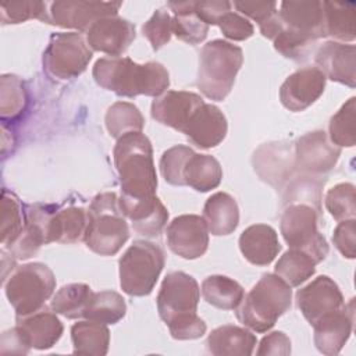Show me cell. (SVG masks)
<instances>
[{
    "label": "cell",
    "instance_id": "44dd1931",
    "mask_svg": "<svg viewBox=\"0 0 356 356\" xmlns=\"http://www.w3.org/2000/svg\"><path fill=\"white\" fill-rule=\"evenodd\" d=\"M314 61L325 78L349 88L356 85V47L337 40L324 42L316 51Z\"/></svg>",
    "mask_w": 356,
    "mask_h": 356
},
{
    "label": "cell",
    "instance_id": "ab89813d",
    "mask_svg": "<svg viewBox=\"0 0 356 356\" xmlns=\"http://www.w3.org/2000/svg\"><path fill=\"white\" fill-rule=\"evenodd\" d=\"M28 96L24 82L15 75H3L0 79V115L6 120L18 118L26 108Z\"/></svg>",
    "mask_w": 356,
    "mask_h": 356
},
{
    "label": "cell",
    "instance_id": "603a6c76",
    "mask_svg": "<svg viewBox=\"0 0 356 356\" xmlns=\"http://www.w3.org/2000/svg\"><path fill=\"white\" fill-rule=\"evenodd\" d=\"M228 124L222 111L209 103H203L189 118L182 134L200 149L220 145L227 135Z\"/></svg>",
    "mask_w": 356,
    "mask_h": 356
},
{
    "label": "cell",
    "instance_id": "52a82bcc",
    "mask_svg": "<svg viewBox=\"0 0 356 356\" xmlns=\"http://www.w3.org/2000/svg\"><path fill=\"white\" fill-rule=\"evenodd\" d=\"M163 249L149 241H135L120 257V285L129 296L149 295L164 267Z\"/></svg>",
    "mask_w": 356,
    "mask_h": 356
},
{
    "label": "cell",
    "instance_id": "d4e9b609",
    "mask_svg": "<svg viewBox=\"0 0 356 356\" xmlns=\"http://www.w3.org/2000/svg\"><path fill=\"white\" fill-rule=\"evenodd\" d=\"M243 257L256 266L270 264L281 250L277 231L267 224H253L239 236Z\"/></svg>",
    "mask_w": 356,
    "mask_h": 356
},
{
    "label": "cell",
    "instance_id": "2e32d148",
    "mask_svg": "<svg viewBox=\"0 0 356 356\" xmlns=\"http://www.w3.org/2000/svg\"><path fill=\"white\" fill-rule=\"evenodd\" d=\"M282 29L316 43L325 36L323 1H282L278 11Z\"/></svg>",
    "mask_w": 356,
    "mask_h": 356
},
{
    "label": "cell",
    "instance_id": "e0dca14e",
    "mask_svg": "<svg viewBox=\"0 0 356 356\" xmlns=\"http://www.w3.org/2000/svg\"><path fill=\"white\" fill-rule=\"evenodd\" d=\"M325 79L317 67H303L295 71L281 85L282 106L291 111H303L323 95Z\"/></svg>",
    "mask_w": 356,
    "mask_h": 356
},
{
    "label": "cell",
    "instance_id": "83f0119b",
    "mask_svg": "<svg viewBox=\"0 0 356 356\" xmlns=\"http://www.w3.org/2000/svg\"><path fill=\"white\" fill-rule=\"evenodd\" d=\"M88 225V210L70 206L54 210L47 224V241L72 243L83 239Z\"/></svg>",
    "mask_w": 356,
    "mask_h": 356
},
{
    "label": "cell",
    "instance_id": "ffe728a7",
    "mask_svg": "<svg viewBox=\"0 0 356 356\" xmlns=\"http://www.w3.org/2000/svg\"><path fill=\"white\" fill-rule=\"evenodd\" d=\"M118 206L122 214L131 220L132 228L143 236L160 235L168 220L167 207L156 195L146 197L121 195Z\"/></svg>",
    "mask_w": 356,
    "mask_h": 356
},
{
    "label": "cell",
    "instance_id": "8fae6325",
    "mask_svg": "<svg viewBox=\"0 0 356 356\" xmlns=\"http://www.w3.org/2000/svg\"><path fill=\"white\" fill-rule=\"evenodd\" d=\"M121 4L120 1H54L49 11L50 24L88 32L97 19L117 15Z\"/></svg>",
    "mask_w": 356,
    "mask_h": 356
},
{
    "label": "cell",
    "instance_id": "3957f363",
    "mask_svg": "<svg viewBox=\"0 0 356 356\" xmlns=\"http://www.w3.org/2000/svg\"><path fill=\"white\" fill-rule=\"evenodd\" d=\"M291 302V285L277 274H263L235 309L236 318L256 332H266L289 310Z\"/></svg>",
    "mask_w": 356,
    "mask_h": 356
},
{
    "label": "cell",
    "instance_id": "f546056e",
    "mask_svg": "<svg viewBox=\"0 0 356 356\" xmlns=\"http://www.w3.org/2000/svg\"><path fill=\"white\" fill-rule=\"evenodd\" d=\"M222 178V168L210 154L193 153L184 168L185 185L197 192H209L217 188Z\"/></svg>",
    "mask_w": 356,
    "mask_h": 356
},
{
    "label": "cell",
    "instance_id": "5b68a950",
    "mask_svg": "<svg viewBox=\"0 0 356 356\" xmlns=\"http://www.w3.org/2000/svg\"><path fill=\"white\" fill-rule=\"evenodd\" d=\"M128 238L129 228L120 210L117 195L104 192L95 196L88 209V225L83 235L86 246L100 256H113L120 252Z\"/></svg>",
    "mask_w": 356,
    "mask_h": 356
},
{
    "label": "cell",
    "instance_id": "ee69618b",
    "mask_svg": "<svg viewBox=\"0 0 356 356\" xmlns=\"http://www.w3.org/2000/svg\"><path fill=\"white\" fill-rule=\"evenodd\" d=\"M3 24H19L31 18L50 22L46 3L43 1H4L0 6Z\"/></svg>",
    "mask_w": 356,
    "mask_h": 356
},
{
    "label": "cell",
    "instance_id": "8d00e7d4",
    "mask_svg": "<svg viewBox=\"0 0 356 356\" xmlns=\"http://www.w3.org/2000/svg\"><path fill=\"white\" fill-rule=\"evenodd\" d=\"M145 118L139 108L128 102H117L106 113V128L108 134L120 139L131 132H142Z\"/></svg>",
    "mask_w": 356,
    "mask_h": 356
},
{
    "label": "cell",
    "instance_id": "cb8c5ba5",
    "mask_svg": "<svg viewBox=\"0 0 356 356\" xmlns=\"http://www.w3.org/2000/svg\"><path fill=\"white\" fill-rule=\"evenodd\" d=\"M253 164L261 179L280 186L295 168L293 149L286 142L266 143L254 153Z\"/></svg>",
    "mask_w": 356,
    "mask_h": 356
},
{
    "label": "cell",
    "instance_id": "277c9868",
    "mask_svg": "<svg viewBox=\"0 0 356 356\" xmlns=\"http://www.w3.org/2000/svg\"><path fill=\"white\" fill-rule=\"evenodd\" d=\"M243 63L242 49L222 39L206 43L199 56L196 85L211 100H224Z\"/></svg>",
    "mask_w": 356,
    "mask_h": 356
},
{
    "label": "cell",
    "instance_id": "d590c367",
    "mask_svg": "<svg viewBox=\"0 0 356 356\" xmlns=\"http://www.w3.org/2000/svg\"><path fill=\"white\" fill-rule=\"evenodd\" d=\"M125 300L118 292L102 291L93 293L83 317L102 324H115L125 316Z\"/></svg>",
    "mask_w": 356,
    "mask_h": 356
},
{
    "label": "cell",
    "instance_id": "ac0fdd59",
    "mask_svg": "<svg viewBox=\"0 0 356 356\" xmlns=\"http://www.w3.org/2000/svg\"><path fill=\"white\" fill-rule=\"evenodd\" d=\"M134 39V24L118 15L97 19L86 32V42L92 50L102 51L113 57L125 53Z\"/></svg>",
    "mask_w": 356,
    "mask_h": 356
},
{
    "label": "cell",
    "instance_id": "d6a6232c",
    "mask_svg": "<svg viewBox=\"0 0 356 356\" xmlns=\"http://www.w3.org/2000/svg\"><path fill=\"white\" fill-rule=\"evenodd\" d=\"M203 299L222 310H234L245 296L243 288L232 278L225 275H209L202 282Z\"/></svg>",
    "mask_w": 356,
    "mask_h": 356
},
{
    "label": "cell",
    "instance_id": "d6986e66",
    "mask_svg": "<svg viewBox=\"0 0 356 356\" xmlns=\"http://www.w3.org/2000/svg\"><path fill=\"white\" fill-rule=\"evenodd\" d=\"M355 321V299L339 310L320 318L314 325V345L318 352L332 356L338 355L349 339Z\"/></svg>",
    "mask_w": 356,
    "mask_h": 356
},
{
    "label": "cell",
    "instance_id": "c3c4849f",
    "mask_svg": "<svg viewBox=\"0 0 356 356\" xmlns=\"http://www.w3.org/2000/svg\"><path fill=\"white\" fill-rule=\"evenodd\" d=\"M206 323L195 313L182 318H178L168 324L170 334L174 339H196L204 335Z\"/></svg>",
    "mask_w": 356,
    "mask_h": 356
},
{
    "label": "cell",
    "instance_id": "f907efd6",
    "mask_svg": "<svg viewBox=\"0 0 356 356\" xmlns=\"http://www.w3.org/2000/svg\"><path fill=\"white\" fill-rule=\"evenodd\" d=\"M256 353L259 356H263V355L288 356L291 353V339L282 331H273L260 341V345Z\"/></svg>",
    "mask_w": 356,
    "mask_h": 356
},
{
    "label": "cell",
    "instance_id": "4fadbf2b",
    "mask_svg": "<svg viewBox=\"0 0 356 356\" xmlns=\"http://www.w3.org/2000/svg\"><path fill=\"white\" fill-rule=\"evenodd\" d=\"M295 168L306 174H324L330 171L341 156V147L335 146L321 129L300 136L293 147Z\"/></svg>",
    "mask_w": 356,
    "mask_h": 356
},
{
    "label": "cell",
    "instance_id": "1f68e13d",
    "mask_svg": "<svg viewBox=\"0 0 356 356\" xmlns=\"http://www.w3.org/2000/svg\"><path fill=\"white\" fill-rule=\"evenodd\" d=\"M168 7L174 13L172 33L178 39L189 44H197L206 39L209 25L196 15L195 1H170Z\"/></svg>",
    "mask_w": 356,
    "mask_h": 356
},
{
    "label": "cell",
    "instance_id": "7a4b0ae2",
    "mask_svg": "<svg viewBox=\"0 0 356 356\" xmlns=\"http://www.w3.org/2000/svg\"><path fill=\"white\" fill-rule=\"evenodd\" d=\"M113 156L121 182V195L128 197L156 195L157 175L153 149L145 134L131 132L117 139Z\"/></svg>",
    "mask_w": 356,
    "mask_h": 356
},
{
    "label": "cell",
    "instance_id": "4316f807",
    "mask_svg": "<svg viewBox=\"0 0 356 356\" xmlns=\"http://www.w3.org/2000/svg\"><path fill=\"white\" fill-rule=\"evenodd\" d=\"M203 220L211 235L232 234L239 222V209L235 199L225 192L211 195L204 203Z\"/></svg>",
    "mask_w": 356,
    "mask_h": 356
},
{
    "label": "cell",
    "instance_id": "8992f818",
    "mask_svg": "<svg viewBox=\"0 0 356 356\" xmlns=\"http://www.w3.org/2000/svg\"><path fill=\"white\" fill-rule=\"evenodd\" d=\"M4 289L17 317H25L42 310L56 289V278L46 264L28 263L11 273Z\"/></svg>",
    "mask_w": 356,
    "mask_h": 356
},
{
    "label": "cell",
    "instance_id": "74e56055",
    "mask_svg": "<svg viewBox=\"0 0 356 356\" xmlns=\"http://www.w3.org/2000/svg\"><path fill=\"white\" fill-rule=\"evenodd\" d=\"M234 6L243 15L254 19L261 35L267 39H274L282 29L275 1H235Z\"/></svg>",
    "mask_w": 356,
    "mask_h": 356
},
{
    "label": "cell",
    "instance_id": "ba28073f",
    "mask_svg": "<svg viewBox=\"0 0 356 356\" xmlns=\"http://www.w3.org/2000/svg\"><path fill=\"white\" fill-rule=\"evenodd\" d=\"M318 211L306 203H291L285 207L280 229L291 249L309 253L316 263L325 259L328 245L323 234L317 229Z\"/></svg>",
    "mask_w": 356,
    "mask_h": 356
},
{
    "label": "cell",
    "instance_id": "9a60e30c",
    "mask_svg": "<svg viewBox=\"0 0 356 356\" xmlns=\"http://www.w3.org/2000/svg\"><path fill=\"white\" fill-rule=\"evenodd\" d=\"M168 248L184 259L203 256L209 246V229L203 217L182 214L175 217L167 227Z\"/></svg>",
    "mask_w": 356,
    "mask_h": 356
},
{
    "label": "cell",
    "instance_id": "7dc6e473",
    "mask_svg": "<svg viewBox=\"0 0 356 356\" xmlns=\"http://www.w3.org/2000/svg\"><path fill=\"white\" fill-rule=\"evenodd\" d=\"M332 242L341 254L346 259L356 256V221L355 218L339 221L334 229Z\"/></svg>",
    "mask_w": 356,
    "mask_h": 356
},
{
    "label": "cell",
    "instance_id": "30bf717a",
    "mask_svg": "<svg viewBox=\"0 0 356 356\" xmlns=\"http://www.w3.org/2000/svg\"><path fill=\"white\" fill-rule=\"evenodd\" d=\"M199 298L197 281L184 271H172L164 277L157 295L159 316L168 325L178 318L195 314Z\"/></svg>",
    "mask_w": 356,
    "mask_h": 356
},
{
    "label": "cell",
    "instance_id": "7bdbcfd3",
    "mask_svg": "<svg viewBox=\"0 0 356 356\" xmlns=\"http://www.w3.org/2000/svg\"><path fill=\"white\" fill-rule=\"evenodd\" d=\"M195 152L185 146V145H177L170 149H167L161 159H160V171L163 178L170 184L175 186H184V168L188 161V159Z\"/></svg>",
    "mask_w": 356,
    "mask_h": 356
},
{
    "label": "cell",
    "instance_id": "f6af8a7d",
    "mask_svg": "<svg viewBox=\"0 0 356 356\" xmlns=\"http://www.w3.org/2000/svg\"><path fill=\"white\" fill-rule=\"evenodd\" d=\"M143 36L154 50L163 47L172 35V17L164 8H159L142 26Z\"/></svg>",
    "mask_w": 356,
    "mask_h": 356
},
{
    "label": "cell",
    "instance_id": "7402d4cb",
    "mask_svg": "<svg viewBox=\"0 0 356 356\" xmlns=\"http://www.w3.org/2000/svg\"><path fill=\"white\" fill-rule=\"evenodd\" d=\"M203 99L193 92L167 90L152 103V117L163 125L184 131L192 114L203 104Z\"/></svg>",
    "mask_w": 356,
    "mask_h": 356
},
{
    "label": "cell",
    "instance_id": "60d3db41",
    "mask_svg": "<svg viewBox=\"0 0 356 356\" xmlns=\"http://www.w3.org/2000/svg\"><path fill=\"white\" fill-rule=\"evenodd\" d=\"M355 97H350L330 120V140L338 147L355 146Z\"/></svg>",
    "mask_w": 356,
    "mask_h": 356
},
{
    "label": "cell",
    "instance_id": "6da1fadb",
    "mask_svg": "<svg viewBox=\"0 0 356 356\" xmlns=\"http://www.w3.org/2000/svg\"><path fill=\"white\" fill-rule=\"evenodd\" d=\"M92 74L97 85L125 97L138 95L159 97L170 85L168 71L163 64L156 61L138 64L129 57L99 58Z\"/></svg>",
    "mask_w": 356,
    "mask_h": 356
},
{
    "label": "cell",
    "instance_id": "f1b7e54d",
    "mask_svg": "<svg viewBox=\"0 0 356 356\" xmlns=\"http://www.w3.org/2000/svg\"><path fill=\"white\" fill-rule=\"evenodd\" d=\"M325 36L342 43L356 38V3L355 1H323Z\"/></svg>",
    "mask_w": 356,
    "mask_h": 356
},
{
    "label": "cell",
    "instance_id": "4dcf8cb0",
    "mask_svg": "<svg viewBox=\"0 0 356 356\" xmlns=\"http://www.w3.org/2000/svg\"><path fill=\"white\" fill-rule=\"evenodd\" d=\"M71 339L74 353L103 356L108 350L110 331L107 324L83 320L71 327Z\"/></svg>",
    "mask_w": 356,
    "mask_h": 356
},
{
    "label": "cell",
    "instance_id": "bcb514c9",
    "mask_svg": "<svg viewBox=\"0 0 356 356\" xmlns=\"http://www.w3.org/2000/svg\"><path fill=\"white\" fill-rule=\"evenodd\" d=\"M217 25L220 26V29L225 38H228L231 40H236V42L250 38L254 32V28L249 22V19L235 11L225 13L220 18Z\"/></svg>",
    "mask_w": 356,
    "mask_h": 356
},
{
    "label": "cell",
    "instance_id": "9c48e42d",
    "mask_svg": "<svg viewBox=\"0 0 356 356\" xmlns=\"http://www.w3.org/2000/svg\"><path fill=\"white\" fill-rule=\"evenodd\" d=\"M93 50L78 32H60L51 35L43 53L44 71L57 79H71L82 74Z\"/></svg>",
    "mask_w": 356,
    "mask_h": 356
},
{
    "label": "cell",
    "instance_id": "5bb4252c",
    "mask_svg": "<svg viewBox=\"0 0 356 356\" xmlns=\"http://www.w3.org/2000/svg\"><path fill=\"white\" fill-rule=\"evenodd\" d=\"M11 330L24 353H28L31 348L44 350L56 345L64 327L56 313L39 310L25 317H17V325Z\"/></svg>",
    "mask_w": 356,
    "mask_h": 356
},
{
    "label": "cell",
    "instance_id": "7c38bea8",
    "mask_svg": "<svg viewBox=\"0 0 356 356\" xmlns=\"http://www.w3.org/2000/svg\"><path fill=\"white\" fill-rule=\"evenodd\" d=\"M296 305L310 325H314L324 316L339 310L343 305V295L328 275H320L296 292Z\"/></svg>",
    "mask_w": 356,
    "mask_h": 356
},
{
    "label": "cell",
    "instance_id": "484cf974",
    "mask_svg": "<svg viewBox=\"0 0 356 356\" xmlns=\"http://www.w3.org/2000/svg\"><path fill=\"white\" fill-rule=\"evenodd\" d=\"M256 337L249 330L234 324L217 327L209 334L207 350L216 356H250L256 346Z\"/></svg>",
    "mask_w": 356,
    "mask_h": 356
},
{
    "label": "cell",
    "instance_id": "f35d334b",
    "mask_svg": "<svg viewBox=\"0 0 356 356\" xmlns=\"http://www.w3.org/2000/svg\"><path fill=\"white\" fill-rule=\"evenodd\" d=\"M25 225V214L22 213L18 197L3 191L1 195V217H0V242L3 249L8 248L19 236Z\"/></svg>",
    "mask_w": 356,
    "mask_h": 356
},
{
    "label": "cell",
    "instance_id": "b9f144b4",
    "mask_svg": "<svg viewBox=\"0 0 356 356\" xmlns=\"http://www.w3.org/2000/svg\"><path fill=\"white\" fill-rule=\"evenodd\" d=\"M355 185L342 182L332 186L325 195V207L337 221L355 218Z\"/></svg>",
    "mask_w": 356,
    "mask_h": 356
},
{
    "label": "cell",
    "instance_id": "681fc988",
    "mask_svg": "<svg viewBox=\"0 0 356 356\" xmlns=\"http://www.w3.org/2000/svg\"><path fill=\"white\" fill-rule=\"evenodd\" d=\"M231 3L222 0H210V1H195L196 15L207 25H217L220 18L231 11Z\"/></svg>",
    "mask_w": 356,
    "mask_h": 356
},
{
    "label": "cell",
    "instance_id": "e575fe53",
    "mask_svg": "<svg viewBox=\"0 0 356 356\" xmlns=\"http://www.w3.org/2000/svg\"><path fill=\"white\" fill-rule=\"evenodd\" d=\"M316 260L299 249L286 250L277 261L274 274L281 277L288 285L299 286L316 271Z\"/></svg>",
    "mask_w": 356,
    "mask_h": 356
},
{
    "label": "cell",
    "instance_id": "836d02e7",
    "mask_svg": "<svg viewBox=\"0 0 356 356\" xmlns=\"http://www.w3.org/2000/svg\"><path fill=\"white\" fill-rule=\"evenodd\" d=\"M93 291L86 284H68L56 292L51 299V310L67 318L83 317V313L93 296Z\"/></svg>",
    "mask_w": 356,
    "mask_h": 356
}]
</instances>
